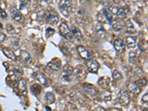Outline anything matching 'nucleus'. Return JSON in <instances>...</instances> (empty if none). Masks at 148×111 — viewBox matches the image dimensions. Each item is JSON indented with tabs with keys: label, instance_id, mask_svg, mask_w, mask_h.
<instances>
[{
	"label": "nucleus",
	"instance_id": "3",
	"mask_svg": "<svg viewBox=\"0 0 148 111\" xmlns=\"http://www.w3.org/2000/svg\"><path fill=\"white\" fill-rule=\"evenodd\" d=\"M118 101L119 103L122 105V106H127L129 104L130 101V95L128 93V92L125 90H123L122 91L119 92V95H118Z\"/></svg>",
	"mask_w": 148,
	"mask_h": 111
},
{
	"label": "nucleus",
	"instance_id": "11",
	"mask_svg": "<svg viewBox=\"0 0 148 111\" xmlns=\"http://www.w3.org/2000/svg\"><path fill=\"white\" fill-rule=\"evenodd\" d=\"M33 76L36 80L39 81V82L42 85L46 86L47 85V78H46L44 73H42L39 71H37V72H35L33 74Z\"/></svg>",
	"mask_w": 148,
	"mask_h": 111
},
{
	"label": "nucleus",
	"instance_id": "20",
	"mask_svg": "<svg viewBox=\"0 0 148 111\" xmlns=\"http://www.w3.org/2000/svg\"><path fill=\"white\" fill-rule=\"evenodd\" d=\"M17 87L19 90L22 92V93H26L27 91V84H26V81L24 79L21 78L19 81H18V84H17Z\"/></svg>",
	"mask_w": 148,
	"mask_h": 111
},
{
	"label": "nucleus",
	"instance_id": "34",
	"mask_svg": "<svg viewBox=\"0 0 148 111\" xmlns=\"http://www.w3.org/2000/svg\"><path fill=\"white\" fill-rule=\"evenodd\" d=\"M21 1V5H22V8L24 6H27V5L30 4L31 0H20Z\"/></svg>",
	"mask_w": 148,
	"mask_h": 111
},
{
	"label": "nucleus",
	"instance_id": "35",
	"mask_svg": "<svg viewBox=\"0 0 148 111\" xmlns=\"http://www.w3.org/2000/svg\"><path fill=\"white\" fill-rule=\"evenodd\" d=\"M0 14H1V17L2 19H4L8 17V15H7L6 12L5 11H3V10H0Z\"/></svg>",
	"mask_w": 148,
	"mask_h": 111
},
{
	"label": "nucleus",
	"instance_id": "21",
	"mask_svg": "<svg viewBox=\"0 0 148 111\" xmlns=\"http://www.w3.org/2000/svg\"><path fill=\"white\" fill-rule=\"evenodd\" d=\"M102 12L103 16H104L106 21L108 22V23L110 24H111V23L113 22V16H112V13L109 11H107V9H104Z\"/></svg>",
	"mask_w": 148,
	"mask_h": 111
},
{
	"label": "nucleus",
	"instance_id": "30",
	"mask_svg": "<svg viewBox=\"0 0 148 111\" xmlns=\"http://www.w3.org/2000/svg\"><path fill=\"white\" fill-rule=\"evenodd\" d=\"M147 79H146V78H140L139 80H138L137 81L135 82V84H136L137 85H138V86H139V87H144V86L147 85Z\"/></svg>",
	"mask_w": 148,
	"mask_h": 111
},
{
	"label": "nucleus",
	"instance_id": "18",
	"mask_svg": "<svg viewBox=\"0 0 148 111\" xmlns=\"http://www.w3.org/2000/svg\"><path fill=\"white\" fill-rule=\"evenodd\" d=\"M128 89H129V91L131 92L134 95H137V94L140 93V92H141L140 87L138 86L136 84H135V83L130 84L129 86H128Z\"/></svg>",
	"mask_w": 148,
	"mask_h": 111
},
{
	"label": "nucleus",
	"instance_id": "24",
	"mask_svg": "<svg viewBox=\"0 0 148 111\" xmlns=\"http://www.w3.org/2000/svg\"><path fill=\"white\" fill-rule=\"evenodd\" d=\"M31 90L32 93H33L34 95L37 96V95L40 94V93H41V91H42V87H41L39 84H34V85H33L31 86Z\"/></svg>",
	"mask_w": 148,
	"mask_h": 111
},
{
	"label": "nucleus",
	"instance_id": "38",
	"mask_svg": "<svg viewBox=\"0 0 148 111\" xmlns=\"http://www.w3.org/2000/svg\"><path fill=\"white\" fill-rule=\"evenodd\" d=\"M38 1H39V2H46L45 0H38Z\"/></svg>",
	"mask_w": 148,
	"mask_h": 111
},
{
	"label": "nucleus",
	"instance_id": "25",
	"mask_svg": "<svg viewBox=\"0 0 148 111\" xmlns=\"http://www.w3.org/2000/svg\"><path fill=\"white\" fill-rule=\"evenodd\" d=\"M96 33L98 34V36H100L101 38H104L106 36V31L102 25H98L96 27Z\"/></svg>",
	"mask_w": 148,
	"mask_h": 111
},
{
	"label": "nucleus",
	"instance_id": "1",
	"mask_svg": "<svg viewBox=\"0 0 148 111\" xmlns=\"http://www.w3.org/2000/svg\"><path fill=\"white\" fill-rule=\"evenodd\" d=\"M59 10L65 17H68L72 11L71 1L70 0H61L59 3Z\"/></svg>",
	"mask_w": 148,
	"mask_h": 111
},
{
	"label": "nucleus",
	"instance_id": "9",
	"mask_svg": "<svg viewBox=\"0 0 148 111\" xmlns=\"http://www.w3.org/2000/svg\"><path fill=\"white\" fill-rule=\"evenodd\" d=\"M73 75V68L70 66H67L62 73V78L66 81H70Z\"/></svg>",
	"mask_w": 148,
	"mask_h": 111
},
{
	"label": "nucleus",
	"instance_id": "2",
	"mask_svg": "<svg viewBox=\"0 0 148 111\" xmlns=\"http://www.w3.org/2000/svg\"><path fill=\"white\" fill-rule=\"evenodd\" d=\"M45 18L48 23L51 24H56L58 22V16L57 12L53 8H47L45 13Z\"/></svg>",
	"mask_w": 148,
	"mask_h": 111
},
{
	"label": "nucleus",
	"instance_id": "37",
	"mask_svg": "<svg viewBox=\"0 0 148 111\" xmlns=\"http://www.w3.org/2000/svg\"><path fill=\"white\" fill-rule=\"evenodd\" d=\"M147 96L148 93H146V94H144V95L143 96V97H142V101H143L144 103L147 104Z\"/></svg>",
	"mask_w": 148,
	"mask_h": 111
},
{
	"label": "nucleus",
	"instance_id": "29",
	"mask_svg": "<svg viewBox=\"0 0 148 111\" xmlns=\"http://www.w3.org/2000/svg\"><path fill=\"white\" fill-rule=\"evenodd\" d=\"M113 78L114 80H116V81H119L122 78V74L116 70H115L113 71Z\"/></svg>",
	"mask_w": 148,
	"mask_h": 111
},
{
	"label": "nucleus",
	"instance_id": "7",
	"mask_svg": "<svg viewBox=\"0 0 148 111\" xmlns=\"http://www.w3.org/2000/svg\"><path fill=\"white\" fill-rule=\"evenodd\" d=\"M10 12L12 19L16 22H22L23 21V16L20 11H19L15 7H11Z\"/></svg>",
	"mask_w": 148,
	"mask_h": 111
},
{
	"label": "nucleus",
	"instance_id": "4",
	"mask_svg": "<svg viewBox=\"0 0 148 111\" xmlns=\"http://www.w3.org/2000/svg\"><path fill=\"white\" fill-rule=\"evenodd\" d=\"M59 33L66 39H72V33L66 22H62L59 26Z\"/></svg>",
	"mask_w": 148,
	"mask_h": 111
},
{
	"label": "nucleus",
	"instance_id": "26",
	"mask_svg": "<svg viewBox=\"0 0 148 111\" xmlns=\"http://www.w3.org/2000/svg\"><path fill=\"white\" fill-rule=\"evenodd\" d=\"M126 28H127V32L130 33V34L135 32V28L133 27V24L131 23L130 20H128L126 23Z\"/></svg>",
	"mask_w": 148,
	"mask_h": 111
},
{
	"label": "nucleus",
	"instance_id": "10",
	"mask_svg": "<svg viewBox=\"0 0 148 111\" xmlns=\"http://www.w3.org/2000/svg\"><path fill=\"white\" fill-rule=\"evenodd\" d=\"M114 47L116 51L122 53H124L125 50V44L122 39L118 38L114 42Z\"/></svg>",
	"mask_w": 148,
	"mask_h": 111
},
{
	"label": "nucleus",
	"instance_id": "13",
	"mask_svg": "<svg viewBox=\"0 0 148 111\" xmlns=\"http://www.w3.org/2000/svg\"><path fill=\"white\" fill-rule=\"evenodd\" d=\"M83 87H84V89L85 90V91L91 96H96L99 93V90L96 88V87H94L92 85L84 84Z\"/></svg>",
	"mask_w": 148,
	"mask_h": 111
},
{
	"label": "nucleus",
	"instance_id": "32",
	"mask_svg": "<svg viewBox=\"0 0 148 111\" xmlns=\"http://www.w3.org/2000/svg\"><path fill=\"white\" fill-rule=\"evenodd\" d=\"M14 73H15V74L17 75V76H22L23 74L22 69L20 68V67H16L14 68Z\"/></svg>",
	"mask_w": 148,
	"mask_h": 111
},
{
	"label": "nucleus",
	"instance_id": "28",
	"mask_svg": "<svg viewBox=\"0 0 148 111\" xmlns=\"http://www.w3.org/2000/svg\"><path fill=\"white\" fill-rule=\"evenodd\" d=\"M115 16H116L117 17L120 18V19H125L126 16H127L125 11H124L122 8H119V10L117 11Z\"/></svg>",
	"mask_w": 148,
	"mask_h": 111
},
{
	"label": "nucleus",
	"instance_id": "33",
	"mask_svg": "<svg viewBox=\"0 0 148 111\" xmlns=\"http://www.w3.org/2000/svg\"><path fill=\"white\" fill-rule=\"evenodd\" d=\"M54 32H55V31H54L53 29H52V28H50V27L47 28V30H46V36H47V38L51 36L54 33Z\"/></svg>",
	"mask_w": 148,
	"mask_h": 111
},
{
	"label": "nucleus",
	"instance_id": "22",
	"mask_svg": "<svg viewBox=\"0 0 148 111\" xmlns=\"http://www.w3.org/2000/svg\"><path fill=\"white\" fill-rule=\"evenodd\" d=\"M98 84L102 88H107L110 84V79L107 77H102L98 81Z\"/></svg>",
	"mask_w": 148,
	"mask_h": 111
},
{
	"label": "nucleus",
	"instance_id": "15",
	"mask_svg": "<svg viewBox=\"0 0 148 111\" xmlns=\"http://www.w3.org/2000/svg\"><path fill=\"white\" fill-rule=\"evenodd\" d=\"M2 52H3V53L6 56L8 59H10L11 60H16V54L14 53V52L12 50H11L10 48H8V47H4L2 49Z\"/></svg>",
	"mask_w": 148,
	"mask_h": 111
},
{
	"label": "nucleus",
	"instance_id": "39",
	"mask_svg": "<svg viewBox=\"0 0 148 111\" xmlns=\"http://www.w3.org/2000/svg\"><path fill=\"white\" fill-rule=\"evenodd\" d=\"M45 108L47 109V110H51V109H50V108H49V107H46Z\"/></svg>",
	"mask_w": 148,
	"mask_h": 111
},
{
	"label": "nucleus",
	"instance_id": "23",
	"mask_svg": "<svg viewBox=\"0 0 148 111\" xmlns=\"http://www.w3.org/2000/svg\"><path fill=\"white\" fill-rule=\"evenodd\" d=\"M111 25H112V27L113 28L114 31H119L123 28V24L119 21H117V20L113 21L111 23Z\"/></svg>",
	"mask_w": 148,
	"mask_h": 111
},
{
	"label": "nucleus",
	"instance_id": "17",
	"mask_svg": "<svg viewBox=\"0 0 148 111\" xmlns=\"http://www.w3.org/2000/svg\"><path fill=\"white\" fill-rule=\"evenodd\" d=\"M20 56H21L22 59L24 60V62H26L27 64H31V62H32V58H31V56L30 53L28 52H27V51L23 50H22L20 51Z\"/></svg>",
	"mask_w": 148,
	"mask_h": 111
},
{
	"label": "nucleus",
	"instance_id": "16",
	"mask_svg": "<svg viewBox=\"0 0 148 111\" xmlns=\"http://www.w3.org/2000/svg\"><path fill=\"white\" fill-rule=\"evenodd\" d=\"M70 31L72 33V36H73L76 39H77L78 40H81L82 39V34L81 32L80 31V30L76 26H72Z\"/></svg>",
	"mask_w": 148,
	"mask_h": 111
},
{
	"label": "nucleus",
	"instance_id": "5",
	"mask_svg": "<svg viewBox=\"0 0 148 111\" xmlns=\"http://www.w3.org/2000/svg\"><path fill=\"white\" fill-rule=\"evenodd\" d=\"M77 50H78V53H79V56L82 59H84L86 60H89L93 58V54L87 49H86L82 45H79L77 47Z\"/></svg>",
	"mask_w": 148,
	"mask_h": 111
},
{
	"label": "nucleus",
	"instance_id": "27",
	"mask_svg": "<svg viewBox=\"0 0 148 111\" xmlns=\"http://www.w3.org/2000/svg\"><path fill=\"white\" fill-rule=\"evenodd\" d=\"M137 59V55L135 51H131L129 54V62L131 64H134L136 63Z\"/></svg>",
	"mask_w": 148,
	"mask_h": 111
},
{
	"label": "nucleus",
	"instance_id": "36",
	"mask_svg": "<svg viewBox=\"0 0 148 111\" xmlns=\"http://www.w3.org/2000/svg\"><path fill=\"white\" fill-rule=\"evenodd\" d=\"M5 38H6V36L4 33L0 32V43H2V42H4V40L5 39Z\"/></svg>",
	"mask_w": 148,
	"mask_h": 111
},
{
	"label": "nucleus",
	"instance_id": "31",
	"mask_svg": "<svg viewBox=\"0 0 148 111\" xmlns=\"http://www.w3.org/2000/svg\"><path fill=\"white\" fill-rule=\"evenodd\" d=\"M6 29H7L8 33H10V34H11V35L16 33V31H15V29H14L13 26H12L11 24H7V26H6Z\"/></svg>",
	"mask_w": 148,
	"mask_h": 111
},
{
	"label": "nucleus",
	"instance_id": "14",
	"mask_svg": "<svg viewBox=\"0 0 148 111\" xmlns=\"http://www.w3.org/2000/svg\"><path fill=\"white\" fill-rule=\"evenodd\" d=\"M125 46L127 47V48H134L136 44V39L133 36H127L126 38Z\"/></svg>",
	"mask_w": 148,
	"mask_h": 111
},
{
	"label": "nucleus",
	"instance_id": "8",
	"mask_svg": "<svg viewBox=\"0 0 148 111\" xmlns=\"http://www.w3.org/2000/svg\"><path fill=\"white\" fill-rule=\"evenodd\" d=\"M86 66L87 67V70L92 73H96L99 68V64L93 59H89L86 62Z\"/></svg>",
	"mask_w": 148,
	"mask_h": 111
},
{
	"label": "nucleus",
	"instance_id": "19",
	"mask_svg": "<svg viewBox=\"0 0 148 111\" xmlns=\"http://www.w3.org/2000/svg\"><path fill=\"white\" fill-rule=\"evenodd\" d=\"M45 101L47 104H53L55 101V96L52 92L46 93L45 96Z\"/></svg>",
	"mask_w": 148,
	"mask_h": 111
},
{
	"label": "nucleus",
	"instance_id": "6",
	"mask_svg": "<svg viewBox=\"0 0 148 111\" xmlns=\"http://www.w3.org/2000/svg\"><path fill=\"white\" fill-rule=\"evenodd\" d=\"M73 74L78 79H82L87 75V70L82 65H79L73 70Z\"/></svg>",
	"mask_w": 148,
	"mask_h": 111
},
{
	"label": "nucleus",
	"instance_id": "12",
	"mask_svg": "<svg viewBox=\"0 0 148 111\" xmlns=\"http://www.w3.org/2000/svg\"><path fill=\"white\" fill-rule=\"evenodd\" d=\"M61 61L58 59H53L47 64V67L54 71H58L61 68Z\"/></svg>",
	"mask_w": 148,
	"mask_h": 111
}]
</instances>
